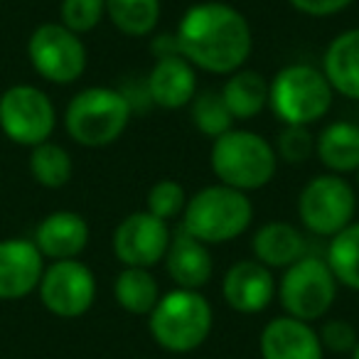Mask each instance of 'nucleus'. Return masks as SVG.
Returning a JSON list of instances; mask_svg holds the SVG:
<instances>
[{
    "mask_svg": "<svg viewBox=\"0 0 359 359\" xmlns=\"http://www.w3.org/2000/svg\"><path fill=\"white\" fill-rule=\"evenodd\" d=\"M175 42L177 52L195 69L229 76L251 57L254 32L244 13L219 0H205L187 8L180 18Z\"/></svg>",
    "mask_w": 359,
    "mask_h": 359,
    "instance_id": "1",
    "label": "nucleus"
},
{
    "mask_svg": "<svg viewBox=\"0 0 359 359\" xmlns=\"http://www.w3.org/2000/svg\"><path fill=\"white\" fill-rule=\"evenodd\" d=\"M215 325L212 303L200 290L172 288L160 295L148 315L150 337L160 349L172 354H187L207 342Z\"/></svg>",
    "mask_w": 359,
    "mask_h": 359,
    "instance_id": "2",
    "label": "nucleus"
},
{
    "mask_svg": "<svg viewBox=\"0 0 359 359\" xmlns=\"http://www.w3.org/2000/svg\"><path fill=\"white\" fill-rule=\"evenodd\" d=\"M210 165L222 185L249 195L276 177L278 155L273 143L264 135L246 128H231L212 140Z\"/></svg>",
    "mask_w": 359,
    "mask_h": 359,
    "instance_id": "3",
    "label": "nucleus"
},
{
    "mask_svg": "<svg viewBox=\"0 0 359 359\" xmlns=\"http://www.w3.org/2000/svg\"><path fill=\"white\" fill-rule=\"evenodd\" d=\"M254 222L249 195L222 182L207 185L187 197L182 212V229L207 246L229 244L239 239Z\"/></svg>",
    "mask_w": 359,
    "mask_h": 359,
    "instance_id": "4",
    "label": "nucleus"
},
{
    "mask_svg": "<svg viewBox=\"0 0 359 359\" xmlns=\"http://www.w3.org/2000/svg\"><path fill=\"white\" fill-rule=\"evenodd\" d=\"M133 114L130 99L111 86H86L65 109L67 135L81 148H106L126 133Z\"/></svg>",
    "mask_w": 359,
    "mask_h": 359,
    "instance_id": "5",
    "label": "nucleus"
},
{
    "mask_svg": "<svg viewBox=\"0 0 359 359\" xmlns=\"http://www.w3.org/2000/svg\"><path fill=\"white\" fill-rule=\"evenodd\" d=\"M334 91L323 69L305 62L285 65L269 81V106L283 126H313L332 109Z\"/></svg>",
    "mask_w": 359,
    "mask_h": 359,
    "instance_id": "6",
    "label": "nucleus"
},
{
    "mask_svg": "<svg viewBox=\"0 0 359 359\" xmlns=\"http://www.w3.org/2000/svg\"><path fill=\"white\" fill-rule=\"evenodd\" d=\"M337 288V278L323 256H303L283 269V278L276 285V298L288 318L313 325L330 313Z\"/></svg>",
    "mask_w": 359,
    "mask_h": 359,
    "instance_id": "7",
    "label": "nucleus"
},
{
    "mask_svg": "<svg viewBox=\"0 0 359 359\" xmlns=\"http://www.w3.org/2000/svg\"><path fill=\"white\" fill-rule=\"evenodd\" d=\"M357 215V192L344 175L325 172L305 182L298 195V219L305 231L332 239L349 226Z\"/></svg>",
    "mask_w": 359,
    "mask_h": 359,
    "instance_id": "8",
    "label": "nucleus"
},
{
    "mask_svg": "<svg viewBox=\"0 0 359 359\" xmlns=\"http://www.w3.org/2000/svg\"><path fill=\"white\" fill-rule=\"evenodd\" d=\"M27 60L37 76L57 86L79 81L89 65L81 35L72 32L62 22H42L32 30L27 40Z\"/></svg>",
    "mask_w": 359,
    "mask_h": 359,
    "instance_id": "9",
    "label": "nucleus"
},
{
    "mask_svg": "<svg viewBox=\"0 0 359 359\" xmlns=\"http://www.w3.org/2000/svg\"><path fill=\"white\" fill-rule=\"evenodd\" d=\"M55 128L57 109L40 86L15 84L0 94V130L11 143L35 148L50 140Z\"/></svg>",
    "mask_w": 359,
    "mask_h": 359,
    "instance_id": "10",
    "label": "nucleus"
},
{
    "mask_svg": "<svg viewBox=\"0 0 359 359\" xmlns=\"http://www.w3.org/2000/svg\"><path fill=\"white\" fill-rule=\"evenodd\" d=\"M37 295L55 318H81L96 300V276L79 259L50 261L37 285Z\"/></svg>",
    "mask_w": 359,
    "mask_h": 359,
    "instance_id": "11",
    "label": "nucleus"
},
{
    "mask_svg": "<svg viewBox=\"0 0 359 359\" xmlns=\"http://www.w3.org/2000/svg\"><path fill=\"white\" fill-rule=\"evenodd\" d=\"M170 231L168 222L158 219L150 212H133V215L123 217L118 226L114 229V256L123 266L130 269H153L168 254Z\"/></svg>",
    "mask_w": 359,
    "mask_h": 359,
    "instance_id": "12",
    "label": "nucleus"
},
{
    "mask_svg": "<svg viewBox=\"0 0 359 359\" xmlns=\"http://www.w3.org/2000/svg\"><path fill=\"white\" fill-rule=\"evenodd\" d=\"M45 266V256L32 239L8 236L0 241V300L15 303L35 293Z\"/></svg>",
    "mask_w": 359,
    "mask_h": 359,
    "instance_id": "13",
    "label": "nucleus"
},
{
    "mask_svg": "<svg viewBox=\"0 0 359 359\" xmlns=\"http://www.w3.org/2000/svg\"><path fill=\"white\" fill-rule=\"evenodd\" d=\"M273 271L256 259H244L229 266L222 280V295L226 305L241 315L264 313L276 298Z\"/></svg>",
    "mask_w": 359,
    "mask_h": 359,
    "instance_id": "14",
    "label": "nucleus"
},
{
    "mask_svg": "<svg viewBox=\"0 0 359 359\" xmlns=\"http://www.w3.org/2000/svg\"><path fill=\"white\" fill-rule=\"evenodd\" d=\"M145 91L158 109H185L197 96V69L182 55L160 57L145 79Z\"/></svg>",
    "mask_w": 359,
    "mask_h": 359,
    "instance_id": "15",
    "label": "nucleus"
},
{
    "mask_svg": "<svg viewBox=\"0 0 359 359\" xmlns=\"http://www.w3.org/2000/svg\"><path fill=\"white\" fill-rule=\"evenodd\" d=\"M261 359H323L318 330L303 320L280 315L266 323L259 337Z\"/></svg>",
    "mask_w": 359,
    "mask_h": 359,
    "instance_id": "16",
    "label": "nucleus"
},
{
    "mask_svg": "<svg viewBox=\"0 0 359 359\" xmlns=\"http://www.w3.org/2000/svg\"><path fill=\"white\" fill-rule=\"evenodd\" d=\"M89 224L79 212L57 210L50 212L35 229V246L45 261H65L79 259L84 249L89 246Z\"/></svg>",
    "mask_w": 359,
    "mask_h": 359,
    "instance_id": "17",
    "label": "nucleus"
},
{
    "mask_svg": "<svg viewBox=\"0 0 359 359\" xmlns=\"http://www.w3.org/2000/svg\"><path fill=\"white\" fill-rule=\"evenodd\" d=\"M165 271H168L175 288H205L215 276V261H212L210 246L197 241L185 229H180L170 239L168 254H165Z\"/></svg>",
    "mask_w": 359,
    "mask_h": 359,
    "instance_id": "18",
    "label": "nucleus"
},
{
    "mask_svg": "<svg viewBox=\"0 0 359 359\" xmlns=\"http://www.w3.org/2000/svg\"><path fill=\"white\" fill-rule=\"evenodd\" d=\"M320 69L334 94L359 101V27L344 30L330 40Z\"/></svg>",
    "mask_w": 359,
    "mask_h": 359,
    "instance_id": "19",
    "label": "nucleus"
},
{
    "mask_svg": "<svg viewBox=\"0 0 359 359\" xmlns=\"http://www.w3.org/2000/svg\"><path fill=\"white\" fill-rule=\"evenodd\" d=\"M254 259L273 269H288L305 256V236L290 222H266L251 239Z\"/></svg>",
    "mask_w": 359,
    "mask_h": 359,
    "instance_id": "20",
    "label": "nucleus"
},
{
    "mask_svg": "<svg viewBox=\"0 0 359 359\" xmlns=\"http://www.w3.org/2000/svg\"><path fill=\"white\" fill-rule=\"evenodd\" d=\"M315 158L334 175L359 170V123L332 121L315 135Z\"/></svg>",
    "mask_w": 359,
    "mask_h": 359,
    "instance_id": "21",
    "label": "nucleus"
},
{
    "mask_svg": "<svg viewBox=\"0 0 359 359\" xmlns=\"http://www.w3.org/2000/svg\"><path fill=\"white\" fill-rule=\"evenodd\" d=\"M222 99L229 109L234 121H249L256 118L261 111L269 106V79L256 69H241L231 72L222 86Z\"/></svg>",
    "mask_w": 359,
    "mask_h": 359,
    "instance_id": "22",
    "label": "nucleus"
},
{
    "mask_svg": "<svg viewBox=\"0 0 359 359\" xmlns=\"http://www.w3.org/2000/svg\"><path fill=\"white\" fill-rule=\"evenodd\" d=\"M160 283L150 269H130L123 266L114 280V298L126 313L130 315H145L153 313L155 303L160 300Z\"/></svg>",
    "mask_w": 359,
    "mask_h": 359,
    "instance_id": "23",
    "label": "nucleus"
},
{
    "mask_svg": "<svg viewBox=\"0 0 359 359\" xmlns=\"http://www.w3.org/2000/svg\"><path fill=\"white\" fill-rule=\"evenodd\" d=\"M27 168L30 175L40 187L47 190H60V187L69 185L72 175H74V163H72V155L65 145L45 143L30 148V160H27Z\"/></svg>",
    "mask_w": 359,
    "mask_h": 359,
    "instance_id": "24",
    "label": "nucleus"
},
{
    "mask_svg": "<svg viewBox=\"0 0 359 359\" xmlns=\"http://www.w3.org/2000/svg\"><path fill=\"white\" fill-rule=\"evenodd\" d=\"M163 6L160 0H106V18L128 37H145L158 27Z\"/></svg>",
    "mask_w": 359,
    "mask_h": 359,
    "instance_id": "25",
    "label": "nucleus"
},
{
    "mask_svg": "<svg viewBox=\"0 0 359 359\" xmlns=\"http://www.w3.org/2000/svg\"><path fill=\"white\" fill-rule=\"evenodd\" d=\"M325 261L339 285L359 293V222H352L330 239Z\"/></svg>",
    "mask_w": 359,
    "mask_h": 359,
    "instance_id": "26",
    "label": "nucleus"
},
{
    "mask_svg": "<svg viewBox=\"0 0 359 359\" xmlns=\"http://www.w3.org/2000/svg\"><path fill=\"white\" fill-rule=\"evenodd\" d=\"M190 116L195 128L212 140L234 128V118H231L229 109L224 106V99H222L219 91H197V96L190 104Z\"/></svg>",
    "mask_w": 359,
    "mask_h": 359,
    "instance_id": "27",
    "label": "nucleus"
},
{
    "mask_svg": "<svg viewBox=\"0 0 359 359\" xmlns=\"http://www.w3.org/2000/svg\"><path fill=\"white\" fill-rule=\"evenodd\" d=\"M187 192L177 180H158L145 197V212L163 222H170L185 212Z\"/></svg>",
    "mask_w": 359,
    "mask_h": 359,
    "instance_id": "28",
    "label": "nucleus"
},
{
    "mask_svg": "<svg viewBox=\"0 0 359 359\" xmlns=\"http://www.w3.org/2000/svg\"><path fill=\"white\" fill-rule=\"evenodd\" d=\"M278 163L285 165H303L315 155V135L308 126H283L278 130V138L273 145Z\"/></svg>",
    "mask_w": 359,
    "mask_h": 359,
    "instance_id": "29",
    "label": "nucleus"
},
{
    "mask_svg": "<svg viewBox=\"0 0 359 359\" xmlns=\"http://www.w3.org/2000/svg\"><path fill=\"white\" fill-rule=\"evenodd\" d=\"M106 18V0H62L60 22L76 35L96 30Z\"/></svg>",
    "mask_w": 359,
    "mask_h": 359,
    "instance_id": "30",
    "label": "nucleus"
},
{
    "mask_svg": "<svg viewBox=\"0 0 359 359\" xmlns=\"http://www.w3.org/2000/svg\"><path fill=\"white\" fill-rule=\"evenodd\" d=\"M318 337L323 349L334 354H349L359 342V332L349 320L344 318H330L318 330Z\"/></svg>",
    "mask_w": 359,
    "mask_h": 359,
    "instance_id": "31",
    "label": "nucleus"
},
{
    "mask_svg": "<svg viewBox=\"0 0 359 359\" xmlns=\"http://www.w3.org/2000/svg\"><path fill=\"white\" fill-rule=\"evenodd\" d=\"M288 3L308 18H332L347 11L354 0H288Z\"/></svg>",
    "mask_w": 359,
    "mask_h": 359,
    "instance_id": "32",
    "label": "nucleus"
},
{
    "mask_svg": "<svg viewBox=\"0 0 359 359\" xmlns=\"http://www.w3.org/2000/svg\"><path fill=\"white\" fill-rule=\"evenodd\" d=\"M349 359H359V342H357V347L349 352Z\"/></svg>",
    "mask_w": 359,
    "mask_h": 359,
    "instance_id": "33",
    "label": "nucleus"
},
{
    "mask_svg": "<svg viewBox=\"0 0 359 359\" xmlns=\"http://www.w3.org/2000/svg\"><path fill=\"white\" fill-rule=\"evenodd\" d=\"M357 187H359V170H357Z\"/></svg>",
    "mask_w": 359,
    "mask_h": 359,
    "instance_id": "34",
    "label": "nucleus"
}]
</instances>
